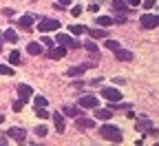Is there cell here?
<instances>
[{
	"instance_id": "cell-15",
	"label": "cell",
	"mask_w": 159,
	"mask_h": 146,
	"mask_svg": "<svg viewBox=\"0 0 159 146\" xmlns=\"http://www.w3.org/2000/svg\"><path fill=\"white\" fill-rule=\"evenodd\" d=\"M135 126H137V131H142V133H144V131L150 133V126H152V124H150V117H139Z\"/></svg>"
},
{
	"instance_id": "cell-5",
	"label": "cell",
	"mask_w": 159,
	"mask_h": 146,
	"mask_svg": "<svg viewBox=\"0 0 159 146\" xmlns=\"http://www.w3.org/2000/svg\"><path fill=\"white\" fill-rule=\"evenodd\" d=\"M5 135H9L11 139H16V142H20V144L27 142V131H25V129H18V126H11Z\"/></svg>"
},
{
	"instance_id": "cell-27",
	"label": "cell",
	"mask_w": 159,
	"mask_h": 146,
	"mask_svg": "<svg viewBox=\"0 0 159 146\" xmlns=\"http://www.w3.org/2000/svg\"><path fill=\"white\" fill-rule=\"evenodd\" d=\"M9 62H11V64H20V53L18 51H11L9 53Z\"/></svg>"
},
{
	"instance_id": "cell-14",
	"label": "cell",
	"mask_w": 159,
	"mask_h": 146,
	"mask_svg": "<svg viewBox=\"0 0 159 146\" xmlns=\"http://www.w3.org/2000/svg\"><path fill=\"white\" fill-rule=\"evenodd\" d=\"M91 67H95V64H82V67H71L69 71H66V75L69 78H75V75H82L86 69H91Z\"/></svg>"
},
{
	"instance_id": "cell-4",
	"label": "cell",
	"mask_w": 159,
	"mask_h": 146,
	"mask_svg": "<svg viewBox=\"0 0 159 146\" xmlns=\"http://www.w3.org/2000/svg\"><path fill=\"white\" fill-rule=\"evenodd\" d=\"M139 25H142L144 29H155V27H159V16H150V13H146V16L139 18Z\"/></svg>"
},
{
	"instance_id": "cell-10",
	"label": "cell",
	"mask_w": 159,
	"mask_h": 146,
	"mask_svg": "<svg viewBox=\"0 0 159 146\" xmlns=\"http://www.w3.org/2000/svg\"><path fill=\"white\" fill-rule=\"evenodd\" d=\"M31 95H33V89H31L29 84H20V87H18V97L22 100V102H29Z\"/></svg>"
},
{
	"instance_id": "cell-8",
	"label": "cell",
	"mask_w": 159,
	"mask_h": 146,
	"mask_svg": "<svg viewBox=\"0 0 159 146\" xmlns=\"http://www.w3.org/2000/svg\"><path fill=\"white\" fill-rule=\"evenodd\" d=\"M77 104H80V109H95V106H99V100L93 95H84L82 100H77Z\"/></svg>"
},
{
	"instance_id": "cell-19",
	"label": "cell",
	"mask_w": 159,
	"mask_h": 146,
	"mask_svg": "<svg viewBox=\"0 0 159 146\" xmlns=\"http://www.w3.org/2000/svg\"><path fill=\"white\" fill-rule=\"evenodd\" d=\"M27 51L31 55H40V53H42V45H40V42H29L27 45Z\"/></svg>"
},
{
	"instance_id": "cell-34",
	"label": "cell",
	"mask_w": 159,
	"mask_h": 146,
	"mask_svg": "<svg viewBox=\"0 0 159 146\" xmlns=\"http://www.w3.org/2000/svg\"><path fill=\"white\" fill-rule=\"evenodd\" d=\"M2 13H5L7 18H11V16H13V9H9V7H7V9H2Z\"/></svg>"
},
{
	"instance_id": "cell-3",
	"label": "cell",
	"mask_w": 159,
	"mask_h": 146,
	"mask_svg": "<svg viewBox=\"0 0 159 146\" xmlns=\"http://www.w3.org/2000/svg\"><path fill=\"white\" fill-rule=\"evenodd\" d=\"M55 42L57 45H62V47H71V49H80V42L75 38H71V35H66V33H57V38H55Z\"/></svg>"
},
{
	"instance_id": "cell-33",
	"label": "cell",
	"mask_w": 159,
	"mask_h": 146,
	"mask_svg": "<svg viewBox=\"0 0 159 146\" xmlns=\"http://www.w3.org/2000/svg\"><path fill=\"white\" fill-rule=\"evenodd\" d=\"M57 5H60V7H69L71 0H57Z\"/></svg>"
},
{
	"instance_id": "cell-21",
	"label": "cell",
	"mask_w": 159,
	"mask_h": 146,
	"mask_svg": "<svg viewBox=\"0 0 159 146\" xmlns=\"http://www.w3.org/2000/svg\"><path fill=\"white\" fill-rule=\"evenodd\" d=\"M86 33H89L91 38H106V35H108L106 29H86Z\"/></svg>"
},
{
	"instance_id": "cell-2",
	"label": "cell",
	"mask_w": 159,
	"mask_h": 146,
	"mask_svg": "<svg viewBox=\"0 0 159 146\" xmlns=\"http://www.w3.org/2000/svg\"><path fill=\"white\" fill-rule=\"evenodd\" d=\"M62 25H60V20H53V18H44V20H40V25H38V31L40 33H49V31H55L60 29Z\"/></svg>"
},
{
	"instance_id": "cell-6",
	"label": "cell",
	"mask_w": 159,
	"mask_h": 146,
	"mask_svg": "<svg viewBox=\"0 0 159 146\" xmlns=\"http://www.w3.org/2000/svg\"><path fill=\"white\" fill-rule=\"evenodd\" d=\"M75 126L82 129V131H89V129L95 126V120H93V117H84V115H77V117H75Z\"/></svg>"
},
{
	"instance_id": "cell-7",
	"label": "cell",
	"mask_w": 159,
	"mask_h": 146,
	"mask_svg": "<svg viewBox=\"0 0 159 146\" xmlns=\"http://www.w3.org/2000/svg\"><path fill=\"white\" fill-rule=\"evenodd\" d=\"M102 97L104 100H108V102H119V100H122V93H119L117 89H111V87H106V89H102Z\"/></svg>"
},
{
	"instance_id": "cell-24",
	"label": "cell",
	"mask_w": 159,
	"mask_h": 146,
	"mask_svg": "<svg viewBox=\"0 0 159 146\" xmlns=\"http://www.w3.org/2000/svg\"><path fill=\"white\" fill-rule=\"evenodd\" d=\"M33 102H35V106H47V104H49V100H47L44 95H35Z\"/></svg>"
},
{
	"instance_id": "cell-20",
	"label": "cell",
	"mask_w": 159,
	"mask_h": 146,
	"mask_svg": "<svg viewBox=\"0 0 159 146\" xmlns=\"http://www.w3.org/2000/svg\"><path fill=\"white\" fill-rule=\"evenodd\" d=\"M62 113L69 115V117H77V115H82V111L75 109V106H62Z\"/></svg>"
},
{
	"instance_id": "cell-9",
	"label": "cell",
	"mask_w": 159,
	"mask_h": 146,
	"mask_svg": "<svg viewBox=\"0 0 159 146\" xmlns=\"http://www.w3.org/2000/svg\"><path fill=\"white\" fill-rule=\"evenodd\" d=\"M47 55L51 58V60H62L64 55H66V49L60 45V47H49V51H47Z\"/></svg>"
},
{
	"instance_id": "cell-32",
	"label": "cell",
	"mask_w": 159,
	"mask_h": 146,
	"mask_svg": "<svg viewBox=\"0 0 159 146\" xmlns=\"http://www.w3.org/2000/svg\"><path fill=\"white\" fill-rule=\"evenodd\" d=\"M84 47H86V49H89L91 53H97V47H95V42H86Z\"/></svg>"
},
{
	"instance_id": "cell-1",
	"label": "cell",
	"mask_w": 159,
	"mask_h": 146,
	"mask_svg": "<svg viewBox=\"0 0 159 146\" xmlns=\"http://www.w3.org/2000/svg\"><path fill=\"white\" fill-rule=\"evenodd\" d=\"M99 135H102L104 139H108V142H115V144L122 142V131H119L117 126H113V124H104V126L99 129Z\"/></svg>"
},
{
	"instance_id": "cell-36",
	"label": "cell",
	"mask_w": 159,
	"mask_h": 146,
	"mask_svg": "<svg viewBox=\"0 0 159 146\" xmlns=\"http://www.w3.org/2000/svg\"><path fill=\"white\" fill-rule=\"evenodd\" d=\"M152 5H155V0H146V2H144V7H146V9H150Z\"/></svg>"
},
{
	"instance_id": "cell-17",
	"label": "cell",
	"mask_w": 159,
	"mask_h": 146,
	"mask_svg": "<svg viewBox=\"0 0 159 146\" xmlns=\"http://www.w3.org/2000/svg\"><path fill=\"white\" fill-rule=\"evenodd\" d=\"M95 22L99 27H111V25H115V18H111V16H97Z\"/></svg>"
},
{
	"instance_id": "cell-28",
	"label": "cell",
	"mask_w": 159,
	"mask_h": 146,
	"mask_svg": "<svg viewBox=\"0 0 159 146\" xmlns=\"http://www.w3.org/2000/svg\"><path fill=\"white\" fill-rule=\"evenodd\" d=\"M22 106H25V102H22V100L18 97V100L13 102V111H16V113H18V111H22Z\"/></svg>"
},
{
	"instance_id": "cell-11",
	"label": "cell",
	"mask_w": 159,
	"mask_h": 146,
	"mask_svg": "<svg viewBox=\"0 0 159 146\" xmlns=\"http://www.w3.org/2000/svg\"><path fill=\"white\" fill-rule=\"evenodd\" d=\"M95 117L102 120V122H108L113 117V109H99V106H95Z\"/></svg>"
},
{
	"instance_id": "cell-23",
	"label": "cell",
	"mask_w": 159,
	"mask_h": 146,
	"mask_svg": "<svg viewBox=\"0 0 159 146\" xmlns=\"http://www.w3.org/2000/svg\"><path fill=\"white\" fill-rule=\"evenodd\" d=\"M5 40H7V42H16V40H18V33H16L13 29H7V31H5Z\"/></svg>"
},
{
	"instance_id": "cell-29",
	"label": "cell",
	"mask_w": 159,
	"mask_h": 146,
	"mask_svg": "<svg viewBox=\"0 0 159 146\" xmlns=\"http://www.w3.org/2000/svg\"><path fill=\"white\" fill-rule=\"evenodd\" d=\"M106 47H108L111 51H115L117 47H122V45H119V42H115V40H106Z\"/></svg>"
},
{
	"instance_id": "cell-30",
	"label": "cell",
	"mask_w": 159,
	"mask_h": 146,
	"mask_svg": "<svg viewBox=\"0 0 159 146\" xmlns=\"http://www.w3.org/2000/svg\"><path fill=\"white\" fill-rule=\"evenodd\" d=\"M82 11H84V9H82V5H75V7L71 9V16H75V18H77L80 13H82Z\"/></svg>"
},
{
	"instance_id": "cell-12",
	"label": "cell",
	"mask_w": 159,
	"mask_h": 146,
	"mask_svg": "<svg viewBox=\"0 0 159 146\" xmlns=\"http://www.w3.org/2000/svg\"><path fill=\"white\" fill-rule=\"evenodd\" d=\"M51 117H53V122H55V129H57V133H64V129H66V124H64L62 111H57V113H53Z\"/></svg>"
},
{
	"instance_id": "cell-22",
	"label": "cell",
	"mask_w": 159,
	"mask_h": 146,
	"mask_svg": "<svg viewBox=\"0 0 159 146\" xmlns=\"http://www.w3.org/2000/svg\"><path fill=\"white\" fill-rule=\"evenodd\" d=\"M69 29H71L73 35H82V33H86V27H84V25H73V27H69Z\"/></svg>"
},
{
	"instance_id": "cell-13",
	"label": "cell",
	"mask_w": 159,
	"mask_h": 146,
	"mask_svg": "<svg viewBox=\"0 0 159 146\" xmlns=\"http://www.w3.org/2000/svg\"><path fill=\"white\" fill-rule=\"evenodd\" d=\"M113 53H115V58H117V60H122V62H130V60H133V53H130V51H126V49H122V47H117Z\"/></svg>"
},
{
	"instance_id": "cell-31",
	"label": "cell",
	"mask_w": 159,
	"mask_h": 146,
	"mask_svg": "<svg viewBox=\"0 0 159 146\" xmlns=\"http://www.w3.org/2000/svg\"><path fill=\"white\" fill-rule=\"evenodd\" d=\"M42 45H44V47H53V40H51V38H47V35L42 33Z\"/></svg>"
},
{
	"instance_id": "cell-35",
	"label": "cell",
	"mask_w": 159,
	"mask_h": 146,
	"mask_svg": "<svg viewBox=\"0 0 159 146\" xmlns=\"http://www.w3.org/2000/svg\"><path fill=\"white\" fill-rule=\"evenodd\" d=\"M126 2H128V7H137V5H139V0H126Z\"/></svg>"
},
{
	"instance_id": "cell-18",
	"label": "cell",
	"mask_w": 159,
	"mask_h": 146,
	"mask_svg": "<svg viewBox=\"0 0 159 146\" xmlns=\"http://www.w3.org/2000/svg\"><path fill=\"white\" fill-rule=\"evenodd\" d=\"M113 9L117 13H126L128 11V2H126V0H113Z\"/></svg>"
},
{
	"instance_id": "cell-37",
	"label": "cell",
	"mask_w": 159,
	"mask_h": 146,
	"mask_svg": "<svg viewBox=\"0 0 159 146\" xmlns=\"http://www.w3.org/2000/svg\"><path fill=\"white\" fill-rule=\"evenodd\" d=\"M2 122H5V117H2V115H0V124H2Z\"/></svg>"
},
{
	"instance_id": "cell-25",
	"label": "cell",
	"mask_w": 159,
	"mask_h": 146,
	"mask_svg": "<svg viewBox=\"0 0 159 146\" xmlns=\"http://www.w3.org/2000/svg\"><path fill=\"white\" fill-rule=\"evenodd\" d=\"M33 133H35L38 137H47V133H49V131H47V126H42V124H40V126H35V131H33Z\"/></svg>"
},
{
	"instance_id": "cell-16",
	"label": "cell",
	"mask_w": 159,
	"mask_h": 146,
	"mask_svg": "<svg viewBox=\"0 0 159 146\" xmlns=\"http://www.w3.org/2000/svg\"><path fill=\"white\" fill-rule=\"evenodd\" d=\"M31 25H33V16H22V18L18 20V27H20V29L31 31Z\"/></svg>"
},
{
	"instance_id": "cell-26",
	"label": "cell",
	"mask_w": 159,
	"mask_h": 146,
	"mask_svg": "<svg viewBox=\"0 0 159 146\" xmlns=\"http://www.w3.org/2000/svg\"><path fill=\"white\" fill-rule=\"evenodd\" d=\"M0 75H13V69L9 64H0Z\"/></svg>"
}]
</instances>
